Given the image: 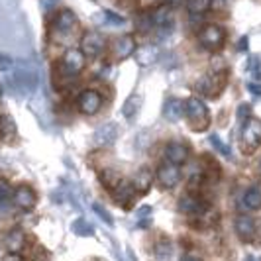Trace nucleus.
<instances>
[{
    "instance_id": "4c0bfd02",
    "label": "nucleus",
    "mask_w": 261,
    "mask_h": 261,
    "mask_svg": "<svg viewBox=\"0 0 261 261\" xmlns=\"http://www.w3.org/2000/svg\"><path fill=\"white\" fill-rule=\"evenodd\" d=\"M248 114H249V106L248 105L240 106V110H238V118H240V120H244V116L248 118Z\"/></svg>"
},
{
    "instance_id": "9b49d317",
    "label": "nucleus",
    "mask_w": 261,
    "mask_h": 261,
    "mask_svg": "<svg viewBox=\"0 0 261 261\" xmlns=\"http://www.w3.org/2000/svg\"><path fill=\"white\" fill-rule=\"evenodd\" d=\"M12 200H14V204H16L18 208L32 210L34 206H36V200H38V198H36V193H34L30 187L22 185V187H18V189L14 191Z\"/></svg>"
},
{
    "instance_id": "393cba45",
    "label": "nucleus",
    "mask_w": 261,
    "mask_h": 261,
    "mask_svg": "<svg viewBox=\"0 0 261 261\" xmlns=\"http://www.w3.org/2000/svg\"><path fill=\"white\" fill-rule=\"evenodd\" d=\"M71 230H73V234L81 236V238H91V236H94L92 224L89 220H85V218H77L75 222L71 224Z\"/></svg>"
},
{
    "instance_id": "7c9ffc66",
    "label": "nucleus",
    "mask_w": 261,
    "mask_h": 261,
    "mask_svg": "<svg viewBox=\"0 0 261 261\" xmlns=\"http://www.w3.org/2000/svg\"><path fill=\"white\" fill-rule=\"evenodd\" d=\"M12 189H10V183L6 179L0 177V204H6L10 198H12Z\"/></svg>"
},
{
    "instance_id": "1a4fd4ad",
    "label": "nucleus",
    "mask_w": 261,
    "mask_h": 261,
    "mask_svg": "<svg viewBox=\"0 0 261 261\" xmlns=\"http://www.w3.org/2000/svg\"><path fill=\"white\" fill-rule=\"evenodd\" d=\"M102 106V96L98 94L96 91H83L79 94V110L83 114H96Z\"/></svg>"
},
{
    "instance_id": "2eb2a0df",
    "label": "nucleus",
    "mask_w": 261,
    "mask_h": 261,
    "mask_svg": "<svg viewBox=\"0 0 261 261\" xmlns=\"http://www.w3.org/2000/svg\"><path fill=\"white\" fill-rule=\"evenodd\" d=\"M112 49H114L116 59H128L136 51V39L132 38V36H122V38H118L114 41V47Z\"/></svg>"
},
{
    "instance_id": "bb28decb",
    "label": "nucleus",
    "mask_w": 261,
    "mask_h": 261,
    "mask_svg": "<svg viewBox=\"0 0 261 261\" xmlns=\"http://www.w3.org/2000/svg\"><path fill=\"white\" fill-rule=\"evenodd\" d=\"M151 20H153V24H155V26H161V28H165V26H167V24H171L169 6L165 4V6H161V8H157L155 12L151 14Z\"/></svg>"
},
{
    "instance_id": "aec40b11",
    "label": "nucleus",
    "mask_w": 261,
    "mask_h": 261,
    "mask_svg": "<svg viewBox=\"0 0 261 261\" xmlns=\"http://www.w3.org/2000/svg\"><path fill=\"white\" fill-rule=\"evenodd\" d=\"M244 202L251 210L261 208V183L249 187L248 191H246V196H244Z\"/></svg>"
},
{
    "instance_id": "7ed1b4c3",
    "label": "nucleus",
    "mask_w": 261,
    "mask_h": 261,
    "mask_svg": "<svg viewBox=\"0 0 261 261\" xmlns=\"http://www.w3.org/2000/svg\"><path fill=\"white\" fill-rule=\"evenodd\" d=\"M226 87V71H214L212 75H204L196 83V91L206 94V96H218Z\"/></svg>"
},
{
    "instance_id": "cd10ccee",
    "label": "nucleus",
    "mask_w": 261,
    "mask_h": 261,
    "mask_svg": "<svg viewBox=\"0 0 261 261\" xmlns=\"http://www.w3.org/2000/svg\"><path fill=\"white\" fill-rule=\"evenodd\" d=\"M212 0H189L187 2V8L191 14H204L210 8Z\"/></svg>"
},
{
    "instance_id": "f03ea898",
    "label": "nucleus",
    "mask_w": 261,
    "mask_h": 261,
    "mask_svg": "<svg viewBox=\"0 0 261 261\" xmlns=\"http://www.w3.org/2000/svg\"><path fill=\"white\" fill-rule=\"evenodd\" d=\"M185 114L189 118V124H191L193 130L202 132L208 128L210 124L208 108H206V105L200 98H196V96L187 98V102H185Z\"/></svg>"
},
{
    "instance_id": "f704fd0d",
    "label": "nucleus",
    "mask_w": 261,
    "mask_h": 261,
    "mask_svg": "<svg viewBox=\"0 0 261 261\" xmlns=\"http://www.w3.org/2000/svg\"><path fill=\"white\" fill-rule=\"evenodd\" d=\"M105 18L110 22V24H116V26L124 24V18H122V16H118V14H114V12H110V10H106L105 12Z\"/></svg>"
},
{
    "instance_id": "f8f14e48",
    "label": "nucleus",
    "mask_w": 261,
    "mask_h": 261,
    "mask_svg": "<svg viewBox=\"0 0 261 261\" xmlns=\"http://www.w3.org/2000/svg\"><path fill=\"white\" fill-rule=\"evenodd\" d=\"M234 228H236L238 238H240L242 242H246V244L255 238V222H253L249 216H246V214H242V216L236 218Z\"/></svg>"
},
{
    "instance_id": "ddd939ff",
    "label": "nucleus",
    "mask_w": 261,
    "mask_h": 261,
    "mask_svg": "<svg viewBox=\"0 0 261 261\" xmlns=\"http://www.w3.org/2000/svg\"><path fill=\"white\" fill-rule=\"evenodd\" d=\"M4 246L10 253H20L26 246V234L20 228H14L4 236Z\"/></svg>"
},
{
    "instance_id": "c9c22d12",
    "label": "nucleus",
    "mask_w": 261,
    "mask_h": 261,
    "mask_svg": "<svg viewBox=\"0 0 261 261\" xmlns=\"http://www.w3.org/2000/svg\"><path fill=\"white\" fill-rule=\"evenodd\" d=\"M200 185H202V177H200V175H193L191 181H189V189L195 191V189H198Z\"/></svg>"
},
{
    "instance_id": "f3484780",
    "label": "nucleus",
    "mask_w": 261,
    "mask_h": 261,
    "mask_svg": "<svg viewBox=\"0 0 261 261\" xmlns=\"http://www.w3.org/2000/svg\"><path fill=\"white\" fill-rule=\"evenodd\" d=\"M165 155H167V159H169L171 163L179 165V163H185V161H187V157H189V147L185 144H179V142H173V144L167 145Z\"/></svg>"
},
{
    "instance_id": "c756f323",
    "label": "nucleus",
    "mask_w": 261,
    "mask_h": 261,
    "mask_svg": "<svg viewBox=\"0 0 261 261\" xmlns=\"http://www.w3.org/2000/svg\"><path fill=\"white\" fill-rule=\"evenodd\" d=\"M155 255L159 259H167L171 255V242L169 240H159L155 244Z\"/></svg>"
},
{
    "instance_id": "58836bf2",
    "label": "nucleus",
    "mask_w": 261,
    "mask_h": 261,
    "mask_svg": "<svg viewBox=\"0 0 261 261\" xmlns=\"http://www.w3.org/2000/svg\"><path fill=\"white\" fill-rule=\"evenodd\" d=\"M149 214H151V206H142V208H140V212H138V216H140V218L149 216Z\"/></svg>"
},
{
    "instance_id": "9d476101",
    "label": "nucleus",
    "mask_w": 261,
    "mask_h": 261,
    "mask_svg": "<svg viewBox=\"0 0 261 261\" xmlns=\"http://www.w3.org/2000/svg\"><path fill=\"white\" fill-rule=\"evenodd\" d=\"M118 124L114 122H106L102 126H98L96 132H94V144L98 145V147H108V145H112L116 142L118 138Z\"/></svg>"
},
{
    "instance_id": "de8ad7c7",
    "label": "nucleus",
    "mask_w": 261,
    "mask_h": 261,
    "mask_svg": "<svg viewBox=\"0 0 261 261\" xmlns=\"http://www.w3.org/2000/svg\"><path fill=\"white\" fill-rule=\"evenodd\" d=\"M259 171H261V161H259Z\"/></svg>"
},
{
    "instance_id": "39448f33",
    "label": "nucleus",
    "mask_w": 261,
    "mask_h": 261,
    "mask_svg": "<svg viewBox=\"0 0 261 261\" xmlns=\"http://www.w3.org/2000/svg\"><path fill=\"white\" fill-rule=\"evenodd\" d=\"M81 51L85 53V57L94 59L105 51V38L98 32H87L81 39Z\"/></svg>"
},
{
    "instance_id": "79ce46f5",
    "label": "nucleus",
    "mask_w": 261,
    "mask_h": 261,
    "mask_svg": "<svg viewBox=\"0 0 261 261\" xmlns=\"http://www.w3.org/2000/svg\"><path fill=\"white\" fill-rule=\"evenodd\" d=\"M179 2H181V0H165V4H167L169 8H173V6H177Z\"/></svg>"
},
{
    "instance_id": "ea45409f",
    "label": "nucleus",
    "mask_w": 261,
    "mask_h": 261,
    "mask_svg": "<svg viewBox=\"0 0 261 261\" xmlns=\"http://www.w3.org/2000/svg\"><path fill=\"white\" fill-rule=\"evenodd\" d=\"M2 261H24V259H22L18 253H10V255H6V257H4Z\"/></svg>"
},
{
    "instance_id": "f257e3e1",
    "label": "nucleus",
    "mask_w": 261,
    "mask_h": 261,
    "mask_svg": "<svg viewBox=\"0 0 261 261\" xmlns=\"http://www.w3.org/2000/svg\"><path fill=\"white\" fill-rule=\"evenodd\" d=\"M10 87L20 94H30V92L36 91L38 87V71L36 67L28 61H20L16 71H14L12 79H8Z\"/></svg>"
},
{
    "instance_id": "a18cd8bd",
    "label": "nucleus",
    "mask_w": 261,
    "mask_h": 261,
    "mask_svg": "<svg viewBox=\"0 0 261 261\" xmlns=\"http://www.w3.org/2000/svg\"><path fill=\"white\" fill-rule=\"evenodd\" d=\"M181 261H195V259H191V257H185V259H181Z\"/></svg>"
},
{
    "instance_id": "a211bd4d",
    "label": "nucleus",
    "mask_w": 261,
    "mask_h": 261,
    "mask_svg": "<svg viewBox=\"0 0 261 261\" xmlns=\"http://www.w3.org/2000/svg\"><path fill=\"white\" fill-rule=\"evenodd\" d=\"M185 112V105L179 100V98H167V102L163 106V116L167 118L169 122H177L181 120Z\"/></svg>"
},
{
    "instance_id": "dca6fc26",
    "label": "nucleus",
    "mask_w": 261,
    "mask_h": 261,
    "mask_svg": "<svg viewBox=\"0 0 261 261\" xmlns=\"http://www.w3.org/2000/svg\"><path fill=\"white\" fill-rule=\"evenodd\" d=\"M134 53H136V61H138V65H142V67L153 65V63H157V59H159V49H157L155 45L138 47Z\"/></svg>"
},
{
    "instance_id": "4468645a",
    "label": "nucleus",
    "mask_w": 261,
    "mask_h": 261,
    "mask_svg": "<svg viewBox=\"0 0 261 261\" xmlns=\"http://www.w3.org/2000/svg\"><path fill=\"white\" fill-rule=\"evenodd\" d=\"M206 208H208V204L195 195H185L179 200V210L187 212V214H200V212H204Z\"/></svg>"
},
{
    "instance_id": "473e14b6",
    "label": "nucleus",
    "mask_w": 261,
    "mask_h": 261,
    "mask_svg": "<svg viewBox=\"0 0 261 261\" xmlns=\"http://www.w3.org/2000/svg\"><path fill=\"white\" fill-rule=\"evenodd\" d=\"M92 208H94V212H96V214H98V216H100V218H102V220H105V222L108 224V226H112V224H114V220H112V216L108 214V210H106L105 206H102V204L94 202V204H92Z\"/></svg>"
},
{
    "instance_id": "20e7f679",
    "label": "nucleus",
    "mask_w": 261,
    "mask_h": 261,
    "mask_svg": "<svg viewBox=\"0 0 261 261\" xmlns=\"http://www.w3.org/2000/svg\"><path fill=\"white\" fill-rule=\"evenodd\" d=\"M261 144V120L257 118H249L242 130V145H244V151H255Z\"/></svg>"
},
{
    "instance_id": "412c9836",
    "label": "nucleus",
    "mask_w": 261,
    "mask_h": 261,
    "mask_svg": "<svg viewBox=\"0 0 261 261\" xmlns=\"http://www.w3.org/2000/svg\"><path fill=\"white\" fill-rule=\"evenodd\" d=\"M149 187H151V173L147 169L138 171V173L134 175V189H136L138 193H147Z\"/></svg>"
},
{
    "instance_id": "e433bc0d",
    "label": "nucleus",
    "mask_w": 261,
    "mask_h": 261,
    "mask_svg": "<svg viewBox=\"0 0 261 261\" xmlns=\"http://www.w3.org/2000/svg\"><path fill=\"white\" fill-rule=\"evenodd\" d=\"M248 89L251 94H255V96H261V85L259 83H249Z\"/></svg>"
},
{
    "instance_id": "37998d69",
    "label": "nucleus",
    "mask_w": 261,
    "mask_h": 261,
    "mask_svg": "<svg viewBox=\"0 0 261 261\" xmlns=\"http://www.w3.org/2000/svg\"><path fill=\"white\" fill-rule=\"evenodd\" d=\"M53 4H55V0H45V2H43V8L47 10V8H49V6H53Z\"/></svg>"
},
{
    "instance_id": "c85d7f7f",
    "label": "nucleus",
    "mask_w": 261,
    "mask_h": 261,
    "mask_svg": "<svg viewBox=\"0 0 261 261\" xmlns=\"http://www.w3.org/2000/svg\"><path fill=\"white\" fill-rule=\"evenodd\" d=\"M210 144L214 145V149H216L218 153H222L224 157H232V149L224 144V142L218 138V136H216V134H212V136H210Z\"/></svg>"
},
{
    "instance_id": "a19ab883",
    "label": "nucleus",
    "mask_w": 261,
    "mask_h": 261,
    "mask_svg": "<svg viewBox=\"0 0 261 261\" xmlns=\"http://www.w3.org/2000/svg\"><path fill=\"white\" fill-rule=\"evenodd\" d=\"M240 51H244V49H248V39L242 38V41H240V47H238Z\"/></svg>"
},
{
    "instance_id": "a878e982",
    "label": "nucleus",
    "mask_w": 261,
    "mask_h": 261,
    "mask_svg": "<svg viewBox=\"0 0 261 261\" xmlns=\"http://www.w3.org/2000/svg\"><path fill=\"white\" fill-rule=\"evenodd\" d=\"M0 136L4 140H10L16 136V122L12 120V116H8V114L0 116Z\"/></svg>"
},
{
    "instance_id": "49530a36",
    "label": "nucleus",
    "mask_w": 261,
    "mask_h": 261,
    "mask_svg": "<svg viewBox=\"0 0 261 261\" xmlns=\"http://www.w3.org/2000/svg\"><path fill=\"white\" fill-rule=\"evenodd\" d=\"M0 96H2V85H0Z\"/></svg>"
},
{
    "instance_id": "c03bdc74",
    "label": "nucleus",
    "mask_w": 261,
    "mask_h": 261,
    "mask_svg": "<svg viewBox=\"0 0 261 261\" xmlns=\"http://www.w3.org/2000/svg\"><path fill=\"white\" fill-rule=\"evenodd\" d=\"M246 261H259V259H257V257H253V255H248V257H246Z\"/></svg>"
},
{
    "instance_id": "6ab92c4d",
    "label": "nucleus",
    "mask_w": 261,
    "mask_h": 261,
    "mask_svg": "<svg viewBox=\"0 0 261 261\" xmlns=\"http://www.w3.org/2000/svg\"><path fill=\"white\" fill-rule=\"evenodd\" d=\"M77 24V16L71 12V10H61L59 16H57V22H55V26L57 30L61 32V34H67L69 30H73V26Z\"/></svg>"
},
{
    "instance_id": "423d86ee",
    "label": "nucleus",
    "mask_w": 261,
    "mask_h": 261,
    "mask_svg": "<svg viewBox=\"0 0 261 261\" xmlns=\"http://www.w3.org/2000/svg\"><path fill=\"white\" fill-rule=\"evenodd\" d=\"M85 53L81 51V49H67L65 55H63V61H61V69H63V73L69 75V77H75L79 75L81 71H83V67H85Z\"/></svg>"
},
{
    "instance_id": "b1692460",
    "label": "nucleus",
    "mask_w": 261,
    "mask_h": 261,
    "mask_svg": "<svg viewBox=\"0 0 261 261\" xmlns=\"http://www.w3.org/2000/svg\"><path fill=\"white\" fill-rule=\"evenodd\" d=\"M100 183L105 185L106 189L114 191L118 185L122 183V175H120L116 169H105L100 173Z\"/></svg>"
},
{
    "instance_id": "2f4dec72",
    "label": "nucleus",
    "mask_w": 261,
    "mask_h": 261,
    "mask_svg": "<svg viewBox=\"0 0 261 261\" xmlns=\"http://www.w3.org/2000/svg\"><path fill=\"white\" fill-rule=\"evenodd\" d=\"M249 73H251V77L255 79V81H261V57L259 55H253L251 59H249Z\"/></svg>"
},
{
    "instance_id": "6e6552de",
    "label": "nucleus",
    "mask_w": 261,
    "mask_h": 261,
    "mask_svg": "<svg viewBox=\"0 0 261 261\" xmlns=\"http://www.w3.org/2000/svg\"><path fill=\"white\" fill-rule=\"evenodd\" d=\"M181 181V171L175 163H163L157 169V183L163 189H173L175 185H179Z\"/></svg>"
},
{
    "instance_id": "0eeeda50",
    "label": "nucleus",
    "mask_w": 261,
    "mask_h": 261,
    "mask_svg": "<svg viewBox=\"0 0 261 261\" xmlns=\"http://www.w3.org/2000/svg\"><path fill=\"white\" fill-rule=\"evenodd\" d=\"M226 39V34L220 26H214V24H208L200 30V43L206 47V49H218Z\"/></svg>"
},
{
    "instance_id": "4be33fe9",
    "label": "nucleus",
    "mask_w": 261,
    "mask_h": 261,
    "mask_svg": "<svg viewBox=\"0 0 261 261\" xmlns=\"http://www.w3.org/2000/svg\"><path fill=\"white\" fill-rule=\"evenodd\" d=\"M140 108H142V96L140 94H132L130 98L124 102V106H122V114L128 118V120H132V118L140 112Z\"/></svg>"
},
{
    "instance_id": "72a5a7b5",
    "label": "nucleus",
    "mask_w": 261,
    "mask_h": 261,
    "mask_svg": "<svg viewBox=\"0 0 261 261\" xmlns=\"http://www.w3.org/2000/svg\"><path fill=\"white\" fill-rule=\"evenodd\" d=\"M14 67V61L10 55H6V53H0V71H10Z\"/></svg>"
},
{
    "instance_id": "5701e85b",
    "label": "nucleus",
    "mask_w": 261,
    "mask_h": 261,
    "mask_svg": "<svg viewBox=\"0 0 261 261\" xmlns=\"http://www.w3.org/2000/svg\"><path fill=\"white\" fill-rule=\"evenodd\" d=\"M136 195V189H134V185H126V183H120L114 189V198H116V202L120 204H128L132 198Z\"/></svg>"
}]
</instances>
